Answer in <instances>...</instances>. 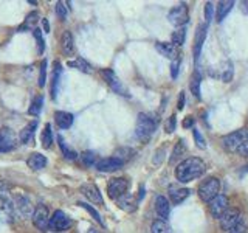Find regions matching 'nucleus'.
<instances>
[{
  "instance_id": "11",
  "label": "nucleus",
  "mask_w": 248,
  "mask_h": 233,
  "mask_svg": "<svg viewBox=\"0 0 248 233\" xmlns=\"http://www.w3.org/2000/svg\"><path fill=\"white\" fill-rule=\"evenodd\" d=\"M228 210V198L225 194H219L216 196L211 202H209V213H211L214 217H219Z\"/></svg>"
},
{
  "instance_id": "44",
  "label": "nucleus",
  "mask_w": 248,
  "mask_h": 233,
  "mask_svg": "<svg viewBox=\"0 0 248 233\" xmlns=\"http://www.w3.org/2000/svg\"><path fill=\"white\" fill-rule=\"evenodd\" d=\"M180 62H182V58L178 56L172 61V64H170V76H172L174 80L178 76V67H180Z\"/></svg>"
},
{
  "instance_id": "13",
  "label": "nucleus",
  "mask_w": 248,
  "mask_h": 233,
  "mask_svg": "<svg viewBox=\"0 0 248 233\" xmlns=\"http://www.w3.org/2000/svg\"><path fill=\"white\" fill-rule=\"evenodd\" d=\"M124 165V162L116 159V157H107V159H101L96 162V169L101 173H113V171L120 169Z\"/></svg>"
},
{
  "instance_id": "3",
  "label": "nucleus",
  "mask_w": 248,
  "mask_h": 233,
  "mask_svg": "<svg viewBox=\"0 0 248 233\" xmlns=\"http://www.w3.org/2000/svg\"><path fill=\"white\" fill-rule=\"evenodd\" d=\"M220 194V181L217 177H208L199 186V196L203 202H211Z\"/></svg>"
},
{
  "instance_id": "23",
  "label": "nucleus",
  "mask_w": 248,
  "mask_h": 233,
  "mask_svg": "<svg viewBox=\"0 0 248 233\" xmlns=\"http://www.w3.org/2000/svg\"><path fill=\"white\" fill-rule=\"evenodd\" d=\"M61 76H62V66L59 64V62H54L53 81H51V97H53V100H56V98H58V90H59Z\"/></svg>"
},
{
  "instance_id": "15",
  "label": "nucleus",
  "mask_w": 248,
  "mask_h": 233,
  "mask_svg": "<svg viewBox=\"0 0 248 233\" xmlns=\"http://www.w3.org/2000/svg\"><path fill=\"white\" fill-rule=\"evenodd\" d=\"M81 193L84 194L85 198H87L90 202H95V204H99L103 205L104 200H103V196H101V193L98 190V186H95L93 183H84L81 186Z\"/></svg>"
},
{
  "instance_id": "28",
  "label": "nucleus",
  "mask_w": 248,
  "mask_h": 233,
  "mask_svg": "<svg viewBox=\"0 0 248 233\" xmlns=\"http://www.w3.org/2000/svg\"><path fill=\"white\" fill-rule=\"evenodd\" d=\"M41 140H42V146L45 148V150H48V148L51 146V143H53V131H51V124L50 123L45 124Z\"/></svg>"
},
{
  "instance_id": "22",
  "label": "nucleus",
  "mask_w": 248,
  "mask_h": 233,
  "mask_svg": "<svg viewBox=\"0 0 248 233\" xmlns=\"http://www.w3.org/2000/svg\"><path fill=\"white\" fill-rule=\"evenodd\" d=\"M54 121L61 129H68L73 124V115L65 111H58L54 114Z\"/></svg>"
},
{
  "instance_id": "41",
  "label": "nucleus",
  "mask_w": 248,
  "mask_h": 233,
  "mask_svg": "<svg viewBox=\"0 0 248 233\" xmlns=\"http://www.w3.org/2000/svg\"><path fill=\"white\" fill-rule=\"evenodd\" d=\"M45 80H46V61L44 59L42 61V66H41V70H39V85L44 87L45 85Z\"/></svg>"
},
{
  "instance_id": "27",
  "label": "nucleus",
  "mask_w": 248,
  "mask_h": 233,
  "mask_svg": "<svg viewBox=\"0 0 248 233\" xmlns=\"http://www.w3.org/2000/svg\"><path fill=\"white\" fill-rule=\"evenodd\" d=\"M185 152H186L185 140H178L177 145H175V148H174V151H172V154H170V157H169V163H175Z\"/></svg>"
},
{
  "instance_id": "29",
  "label": "nucleus",
  "mask_w": 248,
  "mask_h": 233,
  "mask_svg": "<svg viewBox=\"0 0 248 233\" xmlns=\"http://www.w3.org/2000/svg\"><path fill=\"white\" fill-rule=\"evenodd\" d=\"M37 17H39V14L36 13V11H33V13H30L28 16H27V19H25V22L22 23L20 25V28H19V31H23V30H34V28H37L36 27V23H37Z\"/></svg>"
},
{
  "instance_id": "49",
  "label": "nucleus",
  "mask_w": 248,
  "mask_h": 233,
  "mask_svg": "<svg viewBox=\"0 0 248 233\" xmlns=\"http://www.w3.org/2000/svg\"><path fill=\"white\" fill-rule=\"evenodd\" d=\"M178 111H183V107H185V92H180V95H178Z\"/></svg>"
},
{
  "instance_id": "6",
  "label": "nucleus",
  "mask_w": 248,
  "mask_h": 233,
  "mask_svg": "<svg viewBox=\"0 0 248 233\" xmlns=\"http://www.w3.org/2000/svg\"><path fill=\"white\" fill-rule=\"evenodd\" d=\"M127 190H129V181L124 177H115L107 185V194L113 200H118L121 196H124Z\"/></svg>"
},
{
  "instance_id": "16",
  "label": "nucleus",
  "mask_w": 248,
  "mask_h": 233,
  "mask_svg": "<svg viewBox=\"0 0 248 233\" xmlns=\"http://www.w3.org/2000/svg\"><path fill=\"white\" fill-rule=\"evenodd\" d=\"M14 204H16L14 207L19 210L22 216H33V213H34V207H33V204H31V200H30L28 198H25V196H22V194H19V196L16 198V200H14Z\"/></svg>"
},
{
  "instance_id": "42",
  "label": "nucleus",
  "mask_w": 248,
  "mask_h": 233,
  "mask_svg": "<svg viewBox=\"0 0 248 233\" xmlns=\"http://www.w3.org/2000/svg\"><path fill=\"white\" fill-rule=\"evenodd\" d=\"M175 126H177V118H175V115H170L166 124H165V131L168 132V134H172V132L175 131Z\"/></svg>"
},
{
  "instance_id": "37",
  "label": "nucleus",
  "mask_w": 248,
  "mask_h": 233,
  "mask_svg": "<svg viewBox=\"0 0 248 233\" xmlns=\"http://www.w3.org/2000/svg\"><path fill=\"white\" fill-rule=\"evenodd\" d=\"M78 205H79L81 208H84V210H87V212L93 216V219H95L96 222H99L101 225H104V222H103V219H101V215L96 212L95 208H93L92 205H89V204H85V202H78Z\"/></svg>"
},
{
  "instance_id": "10",
  "label": "nucleus",
  "mask_w": 248,
  "mask_h": 233,
  "mask_svg": "<svg viewBox=\"0 0 248 233\" xmlns=\"http://www.w3.org/2000/svg\"><path fill=\"white\" fill-rule=\"evenodd\" d=\"M48 222H50L48 208H46L45 205H37L34 208V213H33L34 227L41 232H45V230H48Z\"/></svg>"
},
{
  "instance_id": "26",
  "label": "nucleus",
  "mask_w": 248,
  "mask_h": 233,
  "mask_svg": "<svg viewBox=\"0 0 248 233\" xmlns=\"http://www.w3.org/2000/svg\"><path fill=\"white\" fill-rule=\"evenodd\" d=\"M67 66L72 67V68L79 70V72H84V73H92V66L82 58H76L75 61H68Z\"/></svg>"
},
{
  "instance_id": "8",
  "label": "nucleus",
  "mask_w": 248,
  "mask_h": 233,
  "mask_svg": "<svg viewBox=\"0 0 248 233\" xmlns=\"http://www.w3.org/2000/svg\"><path fill=\"white\" fill-rule=\"evenodd\" d=\"M101 73H103V78L106 80V83L108 84V87H110L115 93H118V95H123V97H129L127 89L124 87V84L120 81V78L115 75L113 70L106 68V70H103Z\"/></svg>"
},
{
  "instance_id": "52",
  "label": "nucleus",
  "mask_w": 248,
  "mask_h": 233,
  "mask_svg": "<svg viewBox=\"0 0 248 233\" xmlns=\"http://www.w3.org/2000/svg\"><path fill=\"white\" fill-rule=\"evenodd\" d=\"M143 196H144V186L141 185V186H140V194H138V202H140V200H141V199H143Z\"/></svg>"
},
{
  "instance_id": "21",
  "label": "nucleus",
  "mask_w": 248,
  "mask_h": 233,
  "mask_svg": "<svg viewBox=\"0 0 248 233\" xmlns=\"http://www.w3.org/2000/svg\"><path fill=\"white\" fill-rule=\"evenodd\" d=\"M232 6H234V2H232V0H222V2H219L217 10H216V20L219 23L223 22V19L227 17L228 13L232 10Z\"/></svg>"
},
{
  "instance_id": "30",
  "label": "nucleus",
  "mask_w": 248,
  "mask_h": 233,
  "mask_svg": "<svg viewBox=\"0 0 248 233\" xmlns=\"http://www.w3.org/2000/svg\"><path fill=\"white\" fill-rule=\"evenodd\" d=\"M172 41H170V44H174L175 47H182L185 44V39H186V28L182 27V28H177L174 33H172Z\"/></svg>"
},
{
  "instance_id": "19",
  "label": "nucleus",
  "mask_w": 248,
  "mask_h": 233,
  "mask_svg": "<svg viewBox=\"0 0 248 233\" xmlns=\"http://www.w3.org/2000/svg\"><path fill=\"white\" fill-rule=\"evenodd\" d=\"M155 212L161 217V221H166L170 215V205L169 200L165 196H158L155 199Z\"/></svg>"
},
{
  "instance_id": "38",
  "label": "nucleus",
  "mask_w": 248,
  "mask_h": 233,
  "mask_svg": "<svg viewBox=\"0 0 248 233\" xmlns=\"http://www.w3.org/2000/svg\"><path fill=\"white\" fill-rule=\"evenodd\" d=\"M33 34H34L36 41H37V51L44 53V50H45V41H44V36H42V30L41 28H34Z\"/></svg>"
},
{
  "instance_id": "35",
  "label": "nucleus",
  "mask_w": 248,
  "mask_h": 233,
  "mask_svg": "<svg viewBox=\"0 0 248 233\" xmlns=\"http://www.w3.org/2000/svg\"><path fill=\"white\" fill-rule=\"evenodd\" d=\"M151 233H170V230H169V225L166 224V221L157 219L151 225Z\"/></svg>"
},
{
  "instance_id": "2",
  "label": "nucleus",
  "mask_w": 248,
  "mask_h": 233,
  "mask_svg": "<svg viewBox=\"0 0 248 233\" xmlns=\"http://www.w3.org/2000/svg\"><path fill=\"white\" fill-rule=\"evenodd\" d=\"M158 120H155L149 114H140L137 118V126H135V134L141 142H147L152 134L155 132Z\"/></svg>"
},
{
  "instance_id": "45",
  "label": "nucleus",
  "mask_w": 248,
  "mask_h": 233,
  "mask_svg": "<svg viewBox=\"0 0 248 233\" xmlns=\"http://www.w3.org/2000/svg\"><path fill=\"white\" fill-rule=\"evenodd\" d=\"M213 11H214L213 3H211V2H208V3L205 5V19H206V23H208V25H209V22H211V19H213Z\"/></svg>"
},
{
  "instance_id": "47",
  "label": "nucleus",
  "mask_w": 248,
  "mask_h": 233,
  "mask_svg": "<svg viewBox=\"0 0 248 233\" xmlns=\"http://www.w3.org/2000/svg\"><path fill=\"white\" fill-rule=\"evenodd\" d=\"M228 233H247V225L244 222H239L232 230H230Z\"/></svg>"
},
{
  "instance_id": "20",
  "label": "nucleus",
  "mask_w": 248,
  "mask_h": 233,
  "mask_svg": "<svg viewBox=\"0 0 248 233\" xmlns=\"http://www.w3.org/2000/svg\"><path fill=\"white\" fill-rule=\"evenodd\" d=\"M189 188H177V186H169V198L172 200V204H182V202L189 196Z\"/></svg>"
},
{
  "instance_id": "24",
  "label": "nucleus",
  "mask_w": 248,
  "mask_h": 233,
  "mask_svg": "<svg viewBox=\"0 0 248 233\" xmlns=\"http://www.w3.org/2000/svg\"><path fill=\"white\" fill-rule=\"evenodd\" d=\"M36 128H37V121H31V123H28L27 126L20 131V135H19L20 142H22V143H25V145H28V143L33 142Z\"/></svg>"
},
{
  "instance_id": "1",
  "label": "nucleus",
  "mask_w": 248,
  "mask_h": 233,
  "mask_svg": "<svg viewBox=\"0 0 248 233\" xmlns=\"http://www.w3.org/2000/svg\"><path fill=\"white\" fill-rule=\"evenodd\" d=\"M206 171L205 162L200 157H189L180 162L175 168V179L182 183H188L191 181L202 177Z\"/></svg>"
},
{
  "instance_id": "40",
  "label": "nucleus",
  "mask_w": 248,
  "mask_h": 233,
  "mask_svg": "<svg viewBox=\"0 0 248 233\" xmlns=\"http://www.w3.org/2000/svg\"><path fill=\"white\" fill-rule=\"evenodd\" d=\"M67 14H68V10L65 8V3L64 2H58L56 3V16L61 19V20H65L67 19Z\"/></svg>"
},
{
  "instance_id": "54",
  "label": "nucleus",
  "mask_w": 248,
  "mask_h": 233,
  "mask_svg": "<svg viewBox=\"0 0 248 233\" xmlns=\"http://www.w3.org/2000/svg\"><path fill=\"white\" fill-rule=\"evenodd\" d=\"M242 11L248 13V2H244V3H242Z\"/></svg>"
},
{
  "instance_id": "25",
  "label": "nucleus",
  "mask_w": 248,
  "mask_h": 233,
  "mask_svg": "<svg viewBox=\"0 0 248 233\" xmlns=\"http://www.w3.org/2000/svg\"><path fill=\"white\" fill-rule=\"evenodd\" d=\"M27 163H28V166L31 169L39 171V169L45 168V165H46V157H45V155H42V154H39V152H33L28 157V162Z\"/></svg>"
},
{
  "instance_id": "39",
  "label": "nucleus",
  "mask_w": 248,
  "mask_h": 233,
  "mask_svg": "<svg viewBox=\"0 0 248 233\" xmlns=\"http://www.w3.org/2000/svg\"><path fill=\"white\" fill-rule=\"evenodd\" d=\"M222 80L225 83H230L232 80V64L228 61L227 64H225V68H223V73H222Z\"/></svg>"
},
{
  "instance_id": "31",
  "label": "nucleus",
  "mask_w": 248,
  "mask_h": 233,
  "mask_svg": "<svg viewBox=\"0 0 248 233\" xmlns=\"http://www.w3.org/2000/svg\"><path fill=\"white\" fill-rule=\"evenodd\" d=\"M62 50H64L67 54L73 53V36L70 31H65V33L62 34Z\"/></svg>"
},
{
  "instance_id": "17",
  "label": "nucleus",
  "mask_w": 248,
  "mask_h": 233,
  "mask_svg": "<svg viewBox=\"0 0 248 233\" xmlns=\"http://www.w3.org/2000/svg\"><path fill=\"white\" fill-rule=\"evenodd\" d=\"M155 50H157L161 56H165L168 59H175V58L180 56L177 51V47L170 42H157L155 44Z\"/></svg>"
},
{
  "instance_id": "48",
  "label": "nucleus",
  "mask_w": 248,
  "mask_h": 233,
  "mask_svg": "<svg viewBox=\"0 0 248 233\" xmlns=\"http://www.w3.org/2000/svg\"><path fill=\"white\" fill-rule=\"evenodd\" d=\"M194 123H196V118H194V116H186L185 121H183V128L185 129L194 128Z\"/></svg>"
},
{
  "instance_id": "12",
  "label": "nucleus",
  "mask_w": 248,
  "mask_h": 233,
  "mask_svg": "<svg viewBox=\"0 0 248 233\" xmlns=\"http://www.w3.org/2000/svg\"><path fill=\"white\" fill-rule=\"evenodd\" d=\"M16 148V135L10 128L0 129V152H10Z\"/></svg>"
},
{
  "instance_id": "50",
  "label": "nucleus",
  "mask_w": 248,
  "mask_h": 233,
  "mask_svg": "<svg viewBox=\"0 0 248 233\" xmlns=\"http://www.w3.org/2000/svg\"><path fill=\"white\" fill-rule=\"evenodd\" d=\"M8 190H10V185L5 183L3 181H0V193H8Z\"/></svg>"
},
{
  "instance_id": "34",
  "label": "nucleus",
  "mask_w": 248,
  "mask_h": 233,
  "mask_svg": "<svg viewBox=\"0 0 248 233\" xmlns=\"http://www.w3.org/2000/svg\"><path fill=\"white\" fill-rule=\"evenodd\" d=\"M42 104H44V97L39 95L33 100V103H31V106L28 107V114L30 115H39L42 111Z\"/></svg>"
},
{
  "instance_id": "7",
  "label": "nucleus",
  "mask_w": 248,
  "mask_h": 233,
  "mask_svg": "<svg viewBox=\"0 0 248 233\" xmlns=\"http://www.w3.org/2000/svg\"><path fill=\"white\" fill-rule=\"evenodd\" d=\"M73 225V221L70 219V217L64 213L61 212V210H56V212L53 213V216L50 217V222H48V229L54 230V232H64V230H68L70 227Z\"/></svg>"
},
{
  "instance_id": "5",
  "label": "nucleus",
  "mask_w": 248,
  "mask_h": 233,
  "mask_svg": "<svg viewBox=\"0 0 248 233\" xmlns=\"http://www.w3.org/2000/svg\"><path fill=\"white\" fill-rule=\"evenodd\" d=\"M168 20H169V23H172V25L177 28L185 27V23H188V20H189V11H188L186 3L174 6L168 14Z\"/></svg>"
},
{
  "instance_id": "18",
  "label": "nucleus",
  "mask_w": 248,
  "mask_h": 233,
  "mask_svg": "<svg viewBox=\"0 0 248 233\" xmlns=\"http://www.w3.org/2000/svg\"><path fill=\"white\" fill-rule=\"evenodd\" d=\"M137 205H138V198H135L134 194H130V193H126L124 196H121L118 199V207L121 210H124V212H135L137 210Z\"/></svg>"
},
{
  "instance_id": "4",
  "label": "nucleus",
  "mask_w": 248,
  "mask_h": 233,
  "mask_svg": "<svg viewBox=\"0 0 248 233\" xmlns=\"http://www.w3.org/2000/svg\"><path fill=\"white\" fill-rule=\"evenodd\" d=\"M247 135H248V132L245 129H239V131L231 132V134H228V135H225L222 138L223 150L227 152H237L239 146L244 143V140L247 138Z\"/></svg>"
},
{
  "instance_id": "46",
  "label": "nucleus",
  "mask_w": 248,
  "mask_h": 233,
  "mask_svg": "<svg viewBox=\"0 0 248 233\" xmlns=\"http://www.w3.org/2000/svg\"><path fill=\"white\" fill-rule=\"evenodd\" d=\"M237 154H239V155H242V157H248V135H247V138L244 140V143L239 146Z\"/></svg>"
},
{
  "instance_id": "33",
  "label": "nucleus",
  "mask_w": 248,
  "mask_h": 233,
  "mask_svg": "<svg viewBox=\"0 0 248 233\" xmlns=\"http://www.w3.org/2000/svg\"><path fill=\"white\" fill-rule=\"evenodd\" d=\"M200 75H199V72H196L194 73V76H192V80H191V84H189V89H191V92H192V95L196 97L197 100H200L202 98V95H200Z\"/></svg>"
},
{
  "instance_id": "51",
  "label": "nucleus",
  "mask_w": 248,
  "mask_h": 233,
  "mask_svg": "<svg viewBox=\"0 0 248 233\" xmlns=\"http://www.w3.org/2000/svg\"><path fill=\"white\" fill-rule=\"evenodd\" d=\"M42 23H44V31H45V33H48V31H50L48 20H46V19H42Z\"/></svg>"
},
{
  "instance_id": "36",
  "label": "nucleus",
  "mask_w": 248,
  "mask_h": 233,
  "mask_svg": "<svg viewBox=\"0 0 248 233\" xmlns=\"http://www.w3.org/2000/svg\"><path fill=\"white\" fill-rule=\"evenodd\" d=\"M81 159H82V163L85 166H96V152L93 151H84L81 154Z\"/></svg>"
},
{
  "instance_id": "53",
  "label": "nucleus",
  "mask_w": 248,
  "mask_h": 233,
  "mask_svg": "<svg viewBox=\"0 0 248 233\" xmlns=\"http://www.w3.org/2000/svg\"><path fill=\"white\" fill-rule=\"evenodd\" d=\"M87 233H101L98 229H95V227H90L89 230H87Z\"/></svg>"
},
{
  "instance_id": "32",
  "label": "nucleus",
  "mask_w": 248,
  "mask_h": 233,
  "mask_svg": "<svg viewBox=\"0 0 248 233\" xmlns=\"http://www.w3.org/2000/svg\"><path fill=\"white\" fill-rule=\"evenodd\" d=\"M58 142H59V148H61L62 154H64L67 159L73 160V159H76V157H78V152H76V151H73V150H70V148H68V145H67V143L64 142V138H62L61 135L58 137Z\"/></svg>"
},
{
  "instance_id": "14",
  "label": "nucleus",
  "mask_w": 248,
  "mask_h": 233,
  "mask_svg": "<svg viewBox=\"0 0 248 233\" xmlns=\"http://www.w3.org/2000/svg\"><path fill=\"white\" fill-rule=\"evenodd\" d=\"M206 31H208V23H200L197 27L196 31V41H194V59H199L200 56V51H202V47H203V42L206 39Z\"/></svg>"
},
{
  "instance_id": "43",
  "label": "nucleus",
  "mask_w": 248,
  "mask_h": 233,
  "mask_svg": "<svg viewBox=\"0 0 248 233\" xmlns=\"http://www.w3.org/2000/svg\"><path fill=\"white\" fill-rule=\"evenodd\" d=\"M192 135H194V140H196V143H197V146L200 148V150H205L206 143H205V140H203V137H202L200 132L197 129H192Z\"/></svg>"
},
{
  "instance_id": "9",
  "label": "nucleus",
  "mask_w": 248,
  "mask_h": 233,
  "mask_svg": "<svg viewBox=\"0 0 248 233\" xmlns=\"http://www.w3.org/2000/svg\"><path fill=\"white\" fill-rule=\"evenodd\" d=\"M220 227L225 232H230L240 222V212L237 208H228L220 217Z\"/></svg>"
}]
</instances>
